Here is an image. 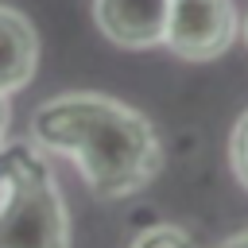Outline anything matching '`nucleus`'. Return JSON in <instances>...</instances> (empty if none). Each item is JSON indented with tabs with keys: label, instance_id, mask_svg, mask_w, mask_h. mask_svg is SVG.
Listing matches in <instances>:
<instances>
[{
	"label": "nucleus",
	"instance_id": "obj_1",
	"mask_svg": "<svg viewBox=\"0 0 248 248\" xmlns=\"http://www.w3.org/2000/svg\"><path fill=\"white\" fill-rule=\"evenodd\" d=\"M31 143L78 163L97 198L140 194L163 163L151 120L105 93H62L35 108Z\"/></svg>",
	"mask_w": 248,
	"mask_h": 248
},
{
	"label": "nucleus",
	"instance_id": "obj_2",
	"mask_svg": "<svg viewBox=\"0 0 248 248\" xmlns=\"http://www.w3.org/2000/svg\"><path fill=\"white\" fill-rule=\"evenodd\" d=\"M0 248H70L66 202L31 143L0 147Z\"/></svg>",
	"mask_w": 248,
	"mask_h": 248
},
{
	"label": "nucleus",
	"instance_id": "obj_3",
	"mask_svg": "<svg viewBox=\"0 0 248 248\" xmlns=\"http://www.w3.org/2000/svg\"><path fill=\"white\" fill-rule=\"evenodd\" d=\"M236 39L232 0H170V19L163 43L186 62H209L225 54Z\"/></svg>",
	"mask_w": 248,
	"mask_h": 248
},
{
	"label": "nucleus",
	"instance_id": "obj_4",
	"mask_svg": "<svg viewBox=\"0 0 248 248\" xmlns=\"http://www.w3.org/2000/svg\"><path fill=\"white\" fill-rule=\"evenodd\" d=\"M93 19L116 46L143 50L163 43L170 0H93Z\"/></svg>",
	"mask_w": 248,
	"mask_h": 248
},
{
	"label": "nucleus",
	"instance_id": "obj_5",
	"mask_svg": "<svg viewBox=\"0 0 248 248\" xmlns=\"http://www.w3.org/2000/svg\"><path fill=\"white\" fill-rule=\"evenodd\" d=\"M39 66V35L31 19L0 4V93H19Z\"/></svg>",
	"mask_w": 248,
	"mask_h": 248
},
{
	"label": "nucleus",
	"instance_id": "obj_6",
	"mask_svg": "<svg viewBox=\"0 0 248 248\" xmlns=\"http://www.w3.org/2000/svg\"><path fill=\"white\" fill-rule=\"evenodd\" d=\"M132 248H198L182 229H174V225H155V229H147V232H140L136 240H132Z\"/></svg>",
	"mask_w": 248,
	"mask_h": 248
},
{
	"label": "nucleus",
	"instance_id": "obj_7",
	"mask_svg": "<svg viewBox=\"0 0 248 248\" xmlns=\"http://www.w3.org/2000/svg\"><path fill=\"white\" fill-rule=\"evenodd\" d=\"M229 159H232V170H236V178L248 186V112L236 120V128H232V140H229Z\"/></svg>",
	"mask_w": 248,
	"mask_h": 248
},
{
	"label": "nucleus",
	"instance_id": "obj_8",
	"mask_svg": "<svg viewBox=\"0 0 248 248\" xmlns=\"http://www.w3.org/2000/svg\"><path fill=\"white\" fill-rule=\"evenodd\" d=\"M8 120H12V108H8V97L0 93V143H4V136H8Z\"/></svg>",
	"mask_w": 248,
	"mask_h": 248
},
{
	"label": "nucleus",
	"instance_id": "obj_9",
	"mask_svg": "<svg viewBox=\"0 0 248 248\" xmlns=\"http://www.w3.org/2000/svg\"><path fill=\"white\" fill-rule=\"evenodd\" d=\"M221 248H248V232H236V236H229Z\"/></svg>",
	"mask_w": 248,
	"mask_h": 248
},
{
	"label": "nucleus",
	"instance_id": "obj_10",
	"mask_svg": "<svg viewBox=\"0 0 248 248\" xmlns=\"http://www.w3.org/2000/svg\"><path fill=\"white\" fill-rule=\"evenodd\" d=\"M244 43H248V19H244Z\"/></svg>",
	"mask_w": 248,
	"mask_h": 248
}]
</instances>
